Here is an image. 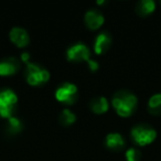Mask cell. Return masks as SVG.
Instances as JSON below:
<instances>
[{
  "label": "cell",
  "instance_id": "7a4b0ae2",
  "mask_svg": "<svg viewBox=\"0 0 161 161\" xmlns=\"http://www.w3.org/2000/svg\"><path fill=\"white\" fill-rule=\"evenodd\" d=\"M25 75L27 82L32 86H40L50 80V73L47 69L30 62L27 63Z\"/></svg>",
  "mask_w": 161,
  "mask_h": 161
},
{
  "label": "cell",
  "instance_id": "8fae6325",
  "mask_svg": "<svg viewBox=\"0 0 161 161\" xmlns=\"http://www.w3.org/2000/svg\"><path fill=\"white\" fill-rule=\"evenodd\" d=\"M105 143L109 149L119 150L125 146V140H124L123 136L118 132H110L106 136Z\"/></svg>",
  "mask_w": 161,
  "mask_h": 161
},
{
  "label": "cell",
  "instance_id": "7c38bea8",
  "mask_svg": "<svg viewBox=\"0 0 161 161\" xmlns=\"http://www.w3.org/2000/svg\"><path fill=\"white\" fill-rule=\"evenodd\" d=\"M90 107L95 114H104L108 110V101L104 96L94 97L90 102Z\"/></svg>",
  "mask_w": 161,
  "mask_h": 161
},
{
  "label": "cell",
  "instance_id": "8992f818",
  "mask_svg": "<svg viewBox=\"0 0 161 161\" xmlns=\"http://www.w3.org/2000/svg\"><path fill=\"white\" fill-rule=\"evenodd\" d=\"M90 49L84 43H76L72 45L66 52L67 60L73 62H80V61L87 62L90 60Z\"/></svg>",
  "mask_w": 161,
  "mask_h": 161
},
{
  "label": "cell",
  "instance_id": "9c48e42d",
  "mask_svg": "<svg viewBox=\"0 0 161 161\" xmlns=\"http://www.w3.org/2000/svg\"><path fill=\"white\" fill-rule=\"evenodd\" d=\"M85 25H87L88 29L96 30L101 28L104 23V16L96 9H90L86 11L85 17H84Z\"/></svg>",
  "mask_w": 161,
  "mask_h": 161
},
{
  "label": "cell",
  "instance_id": "2e32d148",
  "mask_svg": "<svg viewBox=\"0 0 161 161\" xmlns=\"http://www.w3.org/2000/svg\"><path fill=\"white\" fill-rule=\"evenodd\" d=\"M58 120L63 126H69L75 123L76 116L72 110H69V108H65L61 112L60 116H58Z\"/></svg>",
  "mask_w": 161,
  "mask_h": 161
},
{
  "label": "cell",
  "instance_id": "5b68a950",
  "mask_svg": "<svg viewBox=\"0 0 161 161\" xmlns=\"http://www.w3.org/2000/svg\"><path fill=\"white\" fill-rule=\"evenodd\" d=\"M77 87L75 84L64 83L55 91V98L65 105H72L77 99Z\"/></svg>",
  "mask_w": 161,
  "mask_h": 161
},
{
  "label": "cell",
  "instance_id": "3957f363",
  "mask_svg": "<svg viewBox=\"0 0 161 161\" xmlns=\"http://www.w3.org/2000/svg\"><path fill=\"white\" fill-rule=\"evenodd\" d=\"M17 103L18 96L12 90L6 88L0 91V117L7 119L12 117Z\"/></svg>",
  "mask_w": 161,
  "mask_h": 161
},
{
  "label": "cell",
  "instance_id": "9a60e30c",
  "mask_svg": "<svg viewBox=\"0 0 161 161\" xmlns=\"http://www.w3.org/2000/svg\"><path fill=\"white\" fill-rule=\"evenodd\" d=\"M148 109L153 115H161V94L152 95L148 102Z\"/></svg>",
  "mask_w": 161,
  "mask_h": 161
},
{
  "label": "cell",
  "instance_id": "5bb4252c",
  "mask_svg": "<svg viewBox=\"0 0 161 161\" xmlns=\"http://www.w3.org/2000/svg\"><path fill=\"white\" fill-rule=\"evenodd\" d=\"M22 128H23V124L19 118H17V117H14V116L8 118L6 130H7V132H9L10 135L19 134V132H21Z\"/></svg>",
  "mask_w": 161,
  "mask_h": 161
},
{
  "label": "cell",
  "instance_id": "30bf717a",
  "mask_svg": "<svg viewBox=\"0 0 161 161\" xmlns=\"http://www.w3.org/2000/svg\"><path fill=\"white\" fill-rule=\"evenodd\" d=\"M110 44H112V38L108 33L106 32H102L95 39L94 43V50L97 54H103L109 49Z\"/></svg>",
  "mask_w": 161,
  "mask_h": 161
},
{
  "label": "cell",
  "instance_id": "277c9868",
  "mask_svg": "<svg viewBox=\"0 0 161 161\" xmlns=\"http://www.w3.org/2000/svg\"><path fill=\"white\" fill-rule=\"evenodd\" d=\"M157 137V131L146 124L135 126L131 129V138L138 146H147L153 142Z\"/></svg>",
  "mask_w": 161,
  "mask_h": 161
},
{
  "label": "cell",
  "instance_id": "6da1fadb",
  "mask_svg": "<svg viewBox=\"0 0 161 161\" xmlns=\"http://www.w3.org/2000/svg\"><path fill=\"white\" fill-rule=\"evenodd\" d=\"M113 106L120 117H129L135 112L138 104L136 95L128 91H119L113 96Z\"/></svg>",
  "mask_w": 161,
  "mask_h": 161
},
{
  "label": "cell",
  "instance_id": "52a82bcc",
  "mask_svg": "<svg viewBox=\"0 0 161 161\" xmlns=\"http://www.w3.org/2000/svg\"><path fill=\"white\" fill-rule=\"evenodd\" d=\"M9 36H10L11 42L18 47H27L30 42L29 33H28L23 28H20V27L12 28L9 32Z\"/></svg>",
  "mask_w": 161,
  "mask_h": 161
},
{
  "label": "cell",
  "instance_id": "e0dca14e",
  "mask_svg": "<svg viewBox=\"0 0 161 161\" xmlns=\"http://www.w3.org/2000/svg\"><path fill=\"white\" fill-rule=\"evenodd\" d=\"M126 159L127 161H140L141 151L136 148H130L126 151Z\"/></svg>",
  "mask_w": 161,
  "mask_h": 161
},
{
  "label": "cell",
  "instance_id": "ac0fdd59",
  "mask_svg": "<svg viewBox=\"0 0 161 161\" xmlns=\"http://www.w3.org/2000/svg\"><path fill=\"white\" fill-rule=\"evenodd\" d=\"M87 64H88V67H90V69L92 72L97 71V69H98V67H99L98 63H97L96 61H94V60H91V58L87 61Z\"/></svg>",
  "mask_w": 161,
  "mask_h": 161
},
{
  "label": "cell",
  "instance_id": "d6986e66",
  "mask_svg": "<svg viewBox=\"0 0 161 161\" xmlns=\"http://www.w3.org/2000/svg\"><path fill=\"white\" fill-rule=\"evenodd\" d=\"M29 60H30L29 53H27V52H23V53L21 54V61H22V62H25V64H27V63H29Z\"/></svg>",
  "mask_w": 161,
  "mask_h": 161
},
{
  "label": "cell",
  "instance_id": "4fadbf2b",
  "mask_svg": "<svg viewBox=\"0 0 161 161\" xmlns=\"http://www.w3.org/2000/svg\"><path fill=\"white\" fill-rule=\"evenodd\" d=\"M154 9H156V3L153 0H141L136 6V12L141 17L152 14Z\"/></svg>",
  "mask_w": 161,
  "mask_h": 161
},
{
  "label": "cell",
  "instance_id": "ba28073f",
  "mask_svg": "<svg viewBox=\"0 0 161 161\" xmlns=\"http://www.w3.org/2000/svg\"><path fill=\"white\" fill-rule=\"evenodd\" d=\"M20 69L19 60L14 56L3 58L0 61V76H9L14 75Z\"/></svg>",
  "mask_w": 161,
  "mask_h": 161
}]
</instances>
